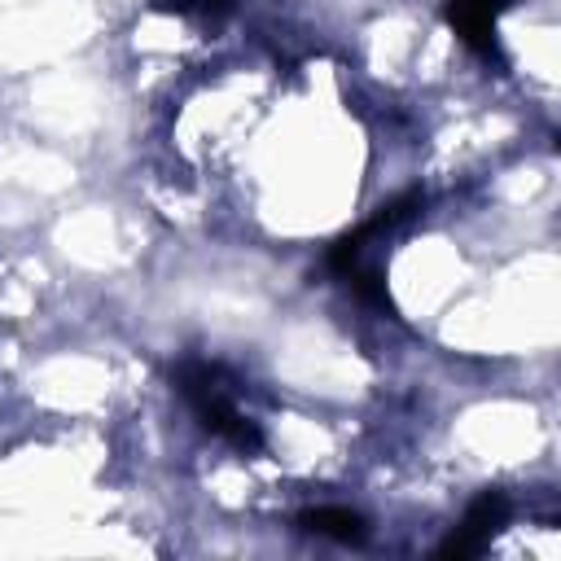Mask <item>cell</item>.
Returning a JSON list of instances; mask_svg holds the SVG:
<instances>
[{
  "instance_id": "obj_1",
  "label": "cell",
  "mask_w": 561,
  "mask_h": 561,
  "mask_svg": "<svg viewBox=\"0 0 561 561\" xmlns=\"http://www.w3.org/2000/svg\"><path fill=\"white\" fill-rule=\"evenodd\" d=\"M180 390H184V399L193 403L197 421H202L210 434L228 438V443L241 447V451H254V447L263 443L259 425L237 412L232 390L224 386V373H219V368H210V364H184V368H180Z\"/></svg>"
},
{
  "instance_id": "obj_2",
  "label": "cell",
  "mask_w": 561,
  "mask_h": 561,
  "mask_svg": "<svg viewBox=\"0 0 561 561\" xmlns=\"http://www.w3.org/2000/svg\"><path fill=\"white\" fill-rule=\"evenodd\" d=\"M504 517H508V500L500 495V491H482L473 504H469V513L460 517V526L443 539V548H438V557H473V552H482L486 543H491V535L504 526Z\"/></svg>"
},
{
  "instance_id": "obj_3",
  "label": "cell",
  "mask_w": 561,
  "mask_h": 561,
  "mask_svg": "<svg viewBox=\"0 0 561 561\" xmlns=\"http://www.w3.org/2000/svg\"><path fill=\"white\" fill-rule=\"evenodd\" d=\"M513 0H447V22L456 26V35L478 48V53H495V22Z\"/></svg>"
},
{
  "instance_id": "obj_4",
  "label": "cell",
  "mask_w": 561,
  "mask_h": 561,
  "mask_svg": "<svg viewBox=\"0 0 561 561\" xmlns=\"http://www.w3.org/2000/svg\"><path fill=\"white\" fill-rule=\"evenodd\" d=\"M298 522H302V530L324 535V539H337V543H359V539L368 535L364 517L351 513V508H337V504H329V508H307Z\"/></svg>"
},
{
  "instance_id": "obj_5",
  "label": "cell",
  "mask_w": 561,
  "mask_h": 561,
  "mask_svg": "<svg viewBox=\"0 0 561 561\" xmlns=\"http://www.w3.org/2000/svg\"><path fill=\"white\" fill-rule=\"evenodd\" d=\"M158 9H175V13H184V9H202V13H228V9H232V0H158Z\"/></svg>"
},
{
  "instance_id": "obj_6",
  "label": "cell",
  "mask_w": 561,
  "mask_h": 561,
  "mask_svg": "<svg viewBox=\"0 0 561 561\" xmlns=\"http://www.w3.org/2000/svg\"><path fill=\"white\" fill-rule=\"evenodd\" d=\"M351 285H355V294H359V298H368V302H386V285H381L373 272H355V276H351Z\"/></svg>"
}]
</instances>
